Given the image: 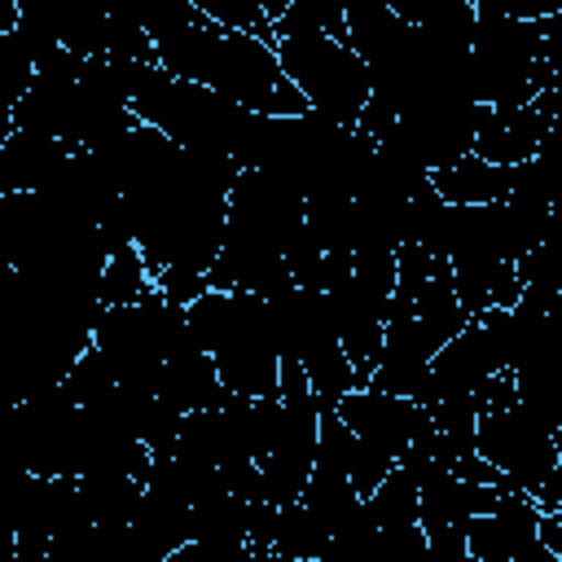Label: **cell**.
Masks as SVG:
<instances>
[{
  "mask_svg": "<svg viewBox=\"0 0 562 562\" xmlns=\"http://www.w3.org/2000/svg\"><path fill=\"white\" fill-rule=\"evenodd\" d=\"M154 61L180 79H193L202 88H215L233 101H241L255 114H303V92L285 79L272 40L215 26L206 18L180 22L162 35H154Z\"/></svg>",
  "mask_w": 562,
  "mask_h": 562,
  "instance_id": "6da1fadb",
  "label": "cell"
},
{
  "mask_svg": "<svg viewBox=\"0 0 562 562\" xmlns=\"http://www.w3.org/2000/svg\"><path fill=\"white\" fill-rule=\"evenodd\" d=\"M132 114L162 136H171L180 149H202V154H224L237 167H246L250 140L259 132V114L246 110L241 101L202 88L193 79H180L162 70L158 61H140L132 75Z\"/></svg>",
  "mask_w": 562,
  "mask_h": 562,
  "instance_id": "7a4b0ae2",
  "label": "cell"
},
{
  "mask_svg": "<svg viewBox=\"0 0 562 562\" xmlns=\"http://www.w3.org/2000/svg\"><path fill=\"white\" fill-rule=\"evenodd\" d=\"M470 70H474V97L483 105H527L531 97L562 88V13L549 18L474 13Z\"/></svg>",
  "mask_w": 562,
  "mask_h": 562,
  "instance_id": "3957f363",
  "label": "cell"
},
{
  "mask_svg": "<svg viewBox=\"0 0 562 562\" xmlns=\"http://www.w3.org/2000/svg\"><path fill=\"white\" fill-rule=\"evenodd\" d=\"M193 342L215 360V373L237 395H277V342L268 325V299L250 290L206 285L184 303Z\"/></svg>",
  "mask_w": 562,
  "mask_h": 562,
  "instance_id": "277c9868",
  "label": "cell"
},
{
  "mask_svg": "<svg viewBox=\"0 0 562 562\" xmlns=\"http://www.w3.org/2000/svg\"><path fill=\"white\" fill-rule=\"evenodd\" d=\"M474 452L505 474L509 492L536 496V487L558 470V422H544L514 395L509 369L492 373L474 391Z\"/></svg>",
  "mask_w": 562,
  "mask_h": 562,
  "instance_id": "5b68a950",
  "label": "cell"
},
{
  "mask_svg": "<svg viewBox=\"0 0 562 562\" xmlns=\"http://www.w3.org/2000/svg\"><path fill=\"white\" fill-rule=\"evenodd\" d=\"M272 53L285 70V79L303 92L307 110L329 119V123H356L364 101H369V66L356 48H347L334 35L321 31H299V35H277Z\"/></svg>",
  "mask_w": 562,
  "mask_h": 562,
  "instance_id": "8992f818",
  "label": "cell"
},
{
  "mask_svg": "<svg viewBox=\"0 0 562 562\" xmlns=\"http://www.w3.org/2000/svg\"><path fill=\"white\" fill-rule=\"evenodd\" d=\"M540 505L527 492H496L487 509L465 522V562H558L536 540Z\"/></svg>",
  "mask_w": 562,
  "mask_h": 562,
  "instance_id": "52a82bcc",
  "label": "cell"
},
{
  "mask_svg": "<svg viewBox=\"0 0 562 562\" xmlns=\"http://www.w3.org/2000/svg\"><path fill=\"white\" fill-rule=\"evenodd\" d=\"M558 97H562V88H549V92L531 97L527 105H487L470 149L501 167L527 162L558 132Z\"/></svg>",
  "mask_w": 562,
  "mask_h": 562,
  "instance_id": "ba28073f",
  "label": "cell"
},
{
  "mask_svg": "<svg viewBox=\"0 0 562 562\" xmlns=\"http://www.w3.org/2000/svg\"><path fill=\"white\" fill-rule=\"evenodd\" d=\"M334 413L342 417V426L364 439L369 448H378L382 457L400 461L404 448L413 443V435L426 426V404L408 400V395H386V391H373V386H351Z\"/></svg>",
  "mask_w": 562,
  "mask_h": 562,
  "instance_id": "9c48e42d",
  "label": "cell"
},
{
  "mask_svg": "<svg viewBox=\"0 0 562 562\" xmlns=\"http://www.w3.org/2000/svg\"><path fill=\"white\" fill-rule=\"evenodd\" d=\"M492 373H501V356L492 347V338L483 334V325L470 316L435 356L426 369V386L417 395V404H435L448 395H474Z\"/></svg>",
  "mask_w": 562,
  "mask_h": 562,
  "instance_id": "30bf717a",
  "label": "cell"
},
{
  "mask_svg": "<svg viewBox=\"0 0 562 562\" xmlns=\"http://www.w3.org/2000/svg\"><path fill=\"white\" fill-rule=\"evenodd\" d=\"M66 154H70V145L61 136L13 127L0 145V193H35L57 171V162Z\"/></svg>",
  "mask_w": 562,
  "mask_h": 562,
  "instance_id": "8fae6325",
  "label": "cell"
},
{
  "mask_svg": "<svg viewBox=\"0 0 562 562\" xmlns=\"http://www.w3.org/2000/svg\"><path fill=\"white\" fill-rule=\"evenodd\" d=\"M430 184H435V193L443 202H461V206L465 202H501L509 193V167L487 162V158H479L470 149V154L435 167L430 171Z\"/></svg>",
  "mask_w": 562,
  "mask_h": 562,
  "instance_id": "7c38bea8",
  "label": "cell"
},
{
  "mask_svg": "<svg viewBox=\"0 0 562 562\" xmlns=\"http://www.w3.org/2000/svg\"><path fill=\"white\" fill-rule=\"evenodd\" d=\"M360 518L378 531H395V527H413L417 522V479L395 461L373 492L360 496Z\"/></svg>",
  "mask_w": 562,
  "mask_h": 562,
  "instance_id": "4fadbf2b",
  "label": "cell"
},
{
  "mask_svg": "<svg viewBox=\"0 0 562 562\" xmlns=\"http://www.w3.org/2000/svg\"><path fill=\"white\" fill-rule=\"evenodd\" d=\"M149 285H154V281H149V268H145V259H140L136 246L114 250V255L105 259V268H101V303H105V307H110V303H132V299H140Z\"/></svg>",
  "mask_w": 562,
  "mask_h": 562,
  "instance_id": "5bb4252c",
  "label": "cell"
},
{
  "mask_svg": "<svg viewBox=\"0 0 562 562\" xmlns=\"http://www.w3.org/2000/svg\"><path fill=\"white\" fill-rule=\"evenodd\" d=\"M299 31H321V35L342 40L347 35V26H342V0H290V9L272 22V40L277 35H299Z\"/></svg>",
  "mask_w": 562,
  "mask_h": 562,
  "instance_id": "9a60e30c",
  "label": "cell"
},
{
  "mask_svg": "<svg viewBox=\"0 0 562 562\" xmlns=\"http://www.w3.org/2000/svg\"><path fill=\"white\" fill-rule=\"evenodd\" d=\"M31 75H35V57H31L22 31H18V26H13V31H0V105L13 110L18 97L26 92Z\"/></svg>",
  "mask_w": 562,
  "mask_h": 562,
  "instance_id": "2e32d148",
  "label": "cell"
},
{
  "mask_svg": "<svg viewBox=\"0 0 562 562\" xmlns=\"http://www.w3.org/2000/svg\"><path fill=\"white\" fill-rule=\"evenodd\" d=\"M189 4H193L206 22H215V26L272 40V18L259 9V0H189Z\"/></svg>",
  "mask_w": 562,
  "mask_h": 562,
  "instance_id": "e0dca14e",
  "label": "cell"
},
{
  "mask_svg": "<svg viewBox=\"0 0 562 562\" xmlns=\"http://www.w3.org/2000/svg\"><path fill=\"white\" fill-rule=\"evenodd\" d=\"M154 290L162 294V299H171V303H193L202 290H206V272H193V268H176V263H167V268H158L154 272Z\"/></svg>",
  "mask_w": 562,
  "mask_h": 562,
  "instance_id": "ac0fdd59",
  "label": "cell"
},
{
  "mask_svg": "<svg viewBox=\"0 0 562 562\" xmlns=\"http://www.w3.org/2000/svg\"><path fill=\"white\" fill-rule=\"evenodd\" d=\"M474 13H496V18H549L562 13V0H470Z\"/></svg>",
  "mask_w": 562,
  "mask_h": 562,
  "instance_id": "d6986e66",
  "label": "cell"
},
{
  "mask_svg": "<svg viewBox=\"0 0 562 562\" xmlns=\"http://www.w3.org/2000/svg\"><path fill=\"white\" fill-rule=\"evenodd\" d=\"M259 9H263V13L272 18V22H277V18H281V13L290 9V0H259Z\"/></svg>",
  "mask_w": 562,
  "mask_h": 562,
  "instance_id": "ffe728a7",
  "label": "cell"
}]
</instances>
